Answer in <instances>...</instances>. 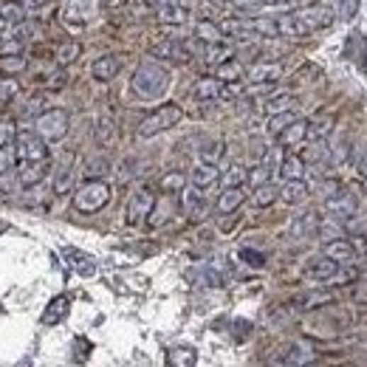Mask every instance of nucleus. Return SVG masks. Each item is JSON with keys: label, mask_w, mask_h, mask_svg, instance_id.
<instances>
[{"label": "nucleus", "mask_w": 367, "mask_h": 367, "mask_svg": "<svg viewBox=\"0 0 367 367\" xmlns=\"http://www.w3.org/2000/svg\"><path fill=\"white\" fill-rule=\"evenodd\" d=\"M150 54L159 60H173V62H189L192 60V48L181 43L179 37H164L162 43L150 45Z\"/></svg>", "instance_id": "6e6552de"}, {"label": "nucleus", "mask_w": 367, "mask_h": 367, "mask_svg": "<svg viewBox=\"0 0 367 367\" xmlns=\"http://www.w3.org/2000/svg\"><path fill=\"white\" fill-rule=\"evenodd\" d=\"M198 280H201L203 288H220V286H223V277H220L215 269H209V266H203V269L198 271Z\"/></svg>", "instance_id": "8fccbe9b"}, {"label": "nucleus", "mask_w": 367, "mask_h": 367, "mask_svg": "<svg viewBox=\"0 0 367 367\" xmlns=\"http://www.w3.org/2000/svg\"><path fill=\"white\" fill-rule=\"evenodd\" d=\"M294 14L305 23V28H308V31L328 28V26L334 23V9H331V6H325V3H311V6H303V9H297Z\"/></svg>", "instance_id": "1a4fd4ad"}, {"label": "nucleus", "mask_w": 367, "mask_h": 367, "mask_svg": "<svg viewBox=\"0 0 367 367\" xmlns=\"http://www.w3.org/2000/svg\"><path fill=\"white\" fill-rule=\"evenodd\" d=\"M218 179H220V170H218V164H209V162H198V164L192 167V173H189V184H195V186H201V189L212 186Z\"/></svg>", "instance_id": "c85d7f7f"}, {"label": "nucleus", "mask_w": 367, "mask_h": 367, "mask_svg": "<svg viewBox=\"0 0 367 367\" xmlns=\"http://www.w3.org/2000/svg\"><path fill=\"white\" fill-rule=\"evenodd\" d=\"M23 71H26L23 54H3L0 57V74H23Z\"/></svg>", "instance_id": "c03bdc74"}, {"label": "nucleus", "mask_w": 367, "mask_h": 367, "mask_svg": "<svg viewBox=\"0 0 367 367\" xmlns=\"http://www.w3.org/2000/svg\"><path fill=\"white\" fill-rule=\"evenodd\" d=\"M198 362V354L192 348H173L170 351V365H179V367H192Z\"/></svg>", "instance_id": "49530a36"}, {"label": "nucleus", "mask_w": 367, "mask_h": 367, "mask_svg": "<svg viewBox=\"0 0 367 367\" xmlns=\"http://www.w3.org/2000/svg\"><path fill=\"white\" fill-rule=\"evenodd\" d=\"M280 201L286 206H300L308 201V184L303 179H294V181H283L280 186Z\"/></svg>", "instance_id": "5701e85b"}, {"label": "nucleus", "mask_w": 367, "mask_h": 367, "mask_svg": "<svg viewBox=\"0 0 367 367\" xmlns=\"http://www.w3.org/2000/svg\"><path fill=\"white\" fill-rule=\"evenodd\" d=\"M111 201V186L102 179H85L82 186H77L74 192V209L82 215H96L99 209H105Z\"/></svg>", "instance_id": "f03ea898"}, {"label": "nucleus", "mask_w": 367, "mask_h": 367, "mask_svg": "<svg viewBox=\"0 0 367 367\" xmlns=\"http://www.w3.org/2000/svg\"><path fill=\"white\" fill-rule=\"evenodd\" d=\"M173 85V74L167 65H162L159 60H142L139 68L133 71V79H130V88L139 99H162Z\"/></svg>", "instance_id": "f257e3e1"}, {"label": "nucleus", "mask_w": 367, "mask_h": 367, "mask_svg": "<svg viewBox=\"0 0 367 367\" xmlns=\"http://www.w3.org/2000/svg\"><path fill=\"white\" fill-rule=\"evenodd\" d=\"M128 0H105V6H111V9H119V6H125Z\"/></svg>", "instance_id": "052dcab7"}, {"label": "nucleus", "mask_w": 367, "mask_h": 367, "mask_svg": "<svg viewBox=\"0 0 367 367\" xmlns=\"http://www.w3.org/2000/svg\"><path fill=\"white\" fill-rule=\"evenodd\" d=\"M68 128H71V116H68V111H62V108H48V111H43V113L34 119V130H37L48 145L62 142V139L68 136Z\"/></svg>", "instance_id": "20e7f679"}, {"label": "nucleus", "mask_w": 367, "mask_h": 367, "mask_svg": "<svg viewBox=\"0 0 367 367\" xmlns=\"http://www.w3.org/2000/svg\"><path fill=\"white\" fill-rule=\"evenodd\" d=\"M153 203H156V192H153V186H136L133 192H130V198H128V209H125V220L130 223V226H136V223H142L145 218H150V209H153Z\"/></svg>", "instance_id": "423d86ee"}, {"label": "nucleus", "mask_w": 367, "mask_h": 367, "mask_svg": "<svg viewBox=\"0 0 367 367\" xmlns=\"http://www.w3.org/2000/svg\"><path fill=\"white\" fill-rule=\"evenodd\" d=\"M48 176V162H17V181L23 186H37Z\"/></svg>", "instance_id": "dca6fc26"}, {"label": "nucleus", "mask_w": 367, "mask_h": 367, "mask_svg": "<svg viewBox=\"0 0 367 367\" xmlns=\"http://www.w3.org/2000/svg\"><path fill=\"white\" fill-rule=\"evenodd\" d=\"M65 257L71 260V269L79 274V277H94L96 274V260L79 249H65Z\"/></svg>", "instance_id": "c756f323"}, {"label": "nucleus", "mask_w": 367, "mask_h": 367, "mask_svg": "<svg viewBox=\"0 0 367 367\" xmlns=\"http://www.w3.org/2000/svg\"><path fill=\"white\" fill-rule=\"evenodd\" d=\"M6 229H9V223H6V220H0V235H3Z\"/></svg>", "instance_id": "0e129e2a"}, {"label": "nucleus", "mask_w": 367, "mask_h": 367, "mask_svg": "<svg viewBox=\"0 0 367 367\" xmlns=\"http://www.w3.org/2000/svg\"><path fill=\"white\" fill-rule=\"evenodd\" d=\"M334 300H337V297H334V291L314 288V291L297 294V297L291 300V305H294V308H300V311H317V308H325V305H331Z\"/></svg>", "instance_id": "4468645a"}, {"label": "nucleus", "mask_w": 367, "mask_h": 367, "mask_svg": "<svg viewBox=\"0 0 367 367\" xmlns=\"http://www.w3.org/2000/svg\"><path fill=\"white\" fill-rule=\"evenodd\" d=\"M356 252H362V254H367V232H359V237H356Z\"/></svg>", "instance_id": "13d9d810"}, {"label": "nucleus", "mask_w": 367, "mask_h": 367, "mask_svg": "<svg viewBox=\"0 0 367 367\" xmlns=\"http://www.w3.org/2000/svg\"><path fill=\"white\" fill-rule=\"evenodd\" d=\"M6 31H9V23H6L3 17H0V34H6Z\"/></svg>", "instance_id": "680f3d73"}, {"label": "nucleus", "mask_w": 367, "mask_h": 367, "mask_svg": "<svg viewBox=\"0 0 367 367\" xmlns=\"http://www.w3.org/2000/svg\"><path fill=\"white\" fill-rule=\"evenodd\" d=\"M280 77H283L280 62H254L252 68H246L249 85H269V82H277Z\"/></svg>", "instance_id": "ddd939ff"}, {"label": "nucleus", "mask_w": 367, "mask_h": 367, "mask_svg": "<svg viewBox=\"0 0 367 367\" xmlns=\"http://www.w3.org/2000/svg\"><path fill=\"white\" fill-rule=\"evenodd\" d=\"M303 173H305V162H303L300 156H283V162H280V167H277V176H280L283 181L303 179Z\"/></svg>", "instance_id": "473e14b6"}, {"label": "nucleus", "mask_w": 367, "mask_h": 367, "mask_svg": "<svg viewBox=\"0 0 367 367\" xmlns=\"http://www.w3.org/2000/svg\"><path fill=\"white\" fill-rule=\"evenodd\" d=\"M96 14V0H68L65 3V20L71 23H88Z\"/></svg>", "instance_id": "cd10ccee"}, {"label": "nucleus", "mask_w": 367, "mask_h": 367, "mask_svg": "<svg viewBox=\"0 0 367 367\" xmlns=\"http://www.w3.org/2000/svg\"><path fill=\"white\" fill-rule=\"evenodd\" d=\"M334 130V119L328 116H320L314 122H308V142H317V139H328V133Z\"/></svg>", "instance_id": "ea45409f"}, {"label": "nucleus", "mask_w": 367, "mask_h": 367, "mask_svg": "<svg viewBox=\"0 0 367 367\" xmlns=\"http://www.w3.org/2000/svg\"><path fill=\"white\" fill-rule=\"evenodd\" d=\"M308 139V119H294L286 130H280L277 133V142H280V147H297L300 142H305Z\"/></svg>", "instance_id": "6ab92c4d"}, {"label": "nucleus", "mask_w": 367, "mask_h": 367, "mask_svg": "<svg viewBox=\"0 0 367 367\" xmlns=\"http://www.w3.org/2000/svg\"><path fill=\"white\" fill-rule=\"evenodd\" d=\"M325 212L331 215L328 220H348V218H356V212H359V195H356V192H337V195L325 198Z\"/></svg>", "instance_id": "0eeeda50"}, {"label": "nucleus", "mask_w": 367, "mask_h": 367, "mask_svg": "<svg viewBox=\"0 0 367 367\" xmlns=\"http://www.w3.org/2000/svg\"><path fill=\"white\" fill-rule=\"evenodd\" d=\"M314 232H320V218H317L314 209H311V212H300V215L291 218V223H288V237H291V240H308Z\"/></svg>", "instance_id": "f8f14e48"}, {"label": "nucleus", "mask_w": 367, "mask_h": 367, "mask_svg": "<svg viewBox=\"0 0 367 367\" xmlns=\"http://www.w3.org/2000/svg\"><path fill=\"white\" fill-rule=\"evenodd\" d=\"M14 147H17V162H48V142L37 130L17 128Z\"/></svg>", "instance_id": "39448f33"}, {"label": "nucleus", "mask_w": 367, "mask_h": 367, "mask_svg": "<svg viewBox=\"0 0 367 367\" xmlns=\"http://www.w3.org/2000/svg\"><path fill=\"white\" fill-rule=\"evenodd\" d=\"M243 201H246L243 184H237V186H223V192H220V198H218V212H220V215H232V212H237V209L243 206Z\"/></svg>", "instance_id": "aec40b11"}, {"label": "nucleus", "mask_w": 367, "mask_h": 367, "mask_svg": "<svg viewBox=\"0 0 367 367\" xmlns=\"http://www.w3.org/2000/svg\"><path fill=\"white\" fill-rule=\"evenodd\" d=\"M356 170H359V176H362V179H367V150L356 159Z\"/></svg>", "instance_id": "4d7b16f0"}, {"label": "nucleus", "mask_w": 367, "mask_h": 367, "mask_svg": "<svg viewBox=\"0 0 367 367\" xmlns=\"http://www.w3.org/2000/svg\"><path fill=\"white\" fill-rule=\"evenodd\" d=\"M249 181V170L240 164V162H235L226 173H223V186H237V184H246Z\"/></svg>", "instance_id": "a18cd8bd"}, {"label": "nucleus", "mask_w": 367, "mask_h": 367, "mask_svg": "<svg viewBox=\"0 0 367 367\" xmlns=\"http://www.w3.org/2000/svg\"><path fill=\"white\" fill-rule=\"evenodd\" d=\"M184 186H186V176H184V173H167V176L162 179V189H164L167 195L181 192Z\"/></svg>", "instance_id": "de8ad7c7"}, {"label": "nucleus", "mask_w": 367, "mask_h": 367, "mask_svg": "<svg viewBox=\"0 0 367 367\" xmlns=\"http://www.w3.org/2000/svg\"><path fill=\"white\" fill-rule=\"evenodd\" d=\"M68 311H71V300L65 297V294H60V297H54L48 305H45V311H43V325H60L65 317H68Z\"/></svg>", "instance_id": "393cba45"}, {"label": "nucleus", "mask_w": 367, "mask_h": 367, "mask_svg": "<svg viewBox=\"0 0 367 367\" xmlns=\"http://www.w3.org/2000/svg\"><path fill=\"white\" fill-rule=\"evenodd\" d=\"M243 74H246V71H243V65H240L237 60H226V62L218 65V74H215V77H218L220 82H237V79H243Z\"/></svg>", "instance_id": "c9c22d12"}, {"label": "nucleus", "mask_w": 367, "mask_h": 367, "mask_svg": "<svg viewBox=\"0 0 367 367\" xmlns=\"http://www.w3.org/2000/svg\"><path fill=\"white\" fill-rule=\"evenodd\" d=\"M156 11H159L156 17H159L162 26H184V23H186V14H189L179 0H167V3H162Z\"/></svg>", "instance_id": "a878e982"}, {"label": "nucleus", "mask_w": 367, "mask_h": 367, "mask_svg": "<svg viewBox=\"0 0 367 367\" xmlns=\"http://www.w3.org/2000/svg\"><path fill=\"white\" fill-rule=\"evenodd\" d=\"M94 136H96L99 147H113L116 145V122L111 116H99L96 128H94Z\"/></svg>", "instance_id": "2f4dec72"}, {"label": "nucleus", "mask_w": 367, "mask_h": 367, "mask_svg": "<svg viewBox=\"0 0 367 367\" xmlns=\"http://www.w3.org/2000/svg\"><path fill=\"white\" fill-rule=\"evenodd\" d=\"M314 359H317L314 348H311L308 342L297 339V342H291V345L283 351V356H280L277 362H283V365H308V362H314Z\"/></svg>", "instance_id": "f3484780"}, {"label": "nucleus", "mask_w": 367, "mask_h": 367, "mask_svg": "<svg viewBox=\"0 0 367 367\" xmlns=\"http://www.w3.org/2000/svg\"><path fill=\"white\" fill-rule=\"evenodd\" d=\"M195 37H198V43H203V45H209V43H220V40H226V34H223V28H220V23H212V20H198L195 23Z\"/></svg>", "instance_id": "7c9ffc66"}, {"label": "nucleus", "mask_w": 367, "mask_h": 367, "mask_svg": "<svg viewBox=\"0 0 367 367\" xmlns=\"http://www.w3.org/2000/svg\"><path fill=\"white\" fill-rule=\"evenodd\" d=\"M294 119H297V108H294V111H283V113H271V119H269V128H266V130H269L271 136H277V133H280V130H286Z\"/></svg>", "instance_id": "79ce46f5"}, {"label": "nucleus", "mask_w": 367, "mask_h": 367, "mask_svg": "<svg viewBox=\"0 0 367 367\" xmlns=\"http://www.w3.org/2000/svg\"><path fill=\"white\" fill-rule=\"evenodd\" d=\"M74 156H65L57 167H54V195H68L74 189Z\"/></svg>", "instance_id": "2eb2a0df"}, {"label": "nucleus", "mask_w": 367, "mask_h": 367, "mask_svg": "<svg viewBox=\"0 0 367 367\" xmlns=\"http://www.w3.org/2000/svg\"><path fill=\"white\" fill-rule=\"evenodd\" d=\"M201 57H203V62H209V65H220V62H226V60H232V57H235V45H232L229 40L209 43V45H203Z\"/></svg>", "instance_id": "bb28decb"}, {"label": "nucleus", "mask_w": 367, "mask_h": 367, "mask_svg": "<svg viewBox=\"0 0 367 367\" xmlns=\"http://www.w3.org/2000/svg\"><path fill=\"white\" fill-rule=\"evenodd\" d=\"M0 17H3L9 26H14V23L28 20V9H26L23 3H14V0H0Z\"/></svg>", "instance_id": "f704fd0d"}, {"label": "nucleus", "mask_w": 367, "mask_h": 367, "mask_svg": "<svg viewBox=\"0 0 367 367\" xmlns=\"http://www.w3.org/2000/svg\"><path fill=\"white\" fill-rule=\"evenodd\" d=\"M147 3H150V6H156V9H159V6H162V3H167V0H147Z\"/></svg>", "instance_id": "e2e57ef3"}, {"label": "nucleus", "mask_w": 367, "mask_h": 367, "mask_svg": "<svg viewBox=\"0 0 367 367\" xmlns=\"http://www.w3.org/2000/svg\"><path fill=\"white\" fill-rule=\"evenodd\" d=\"M181 203H184V212L189 215V220H201L206 215V206H209L203 189L195 186V184H189V186L181 189Z\"/></svg>", "instance_id": "9b49d317"}, {"label": "nucleus", "mask_w": 367, "mask_h": 367, "mask_svg": "<svg viewBox=\"0 0 367 367\" xmlns=\"http://www.w3.org/2000/svg\"><path fill=\"white\" fill-rule=\"evenodd\" d=\"M79 51H82V48H79V43H77V40H68V43H62V45L57 48V65H60V68L71 65V62L79 57Z\"/></svg>", "instance_id": "a19ab883"}, {"label": "nucleus", "mask_w": 367, "mask_h": 367, "mask_svg": "<svg viewBox=\"0 0 367 367\" xmlns=\"http://www.w3.org/2000/svg\"><path fill=\"white\" fill-rule=\"evenodd\" d=\"M277 198H280V186H274L271 181L257 184V186H254V192H252V203H254V206H260V209H263V206H271Z\"/></svg>", "instance_id": "72a5a7b5"}, {"label": "nucleus", "mask_w": 367, "mask_h": 367, "mask_svg": "<svg viewBox=\"0 0 367 367\" xmlns=\"http://www.w3.org/2000/svg\"><path fill=\"white\" fill-rule=\"evenodd\" d=\"M170 215H173V201H170V198H162V201L156 198V203H153V209H150V226L167 223Z\"/></svg>", "instance_id": "4c0bfd02"}, {"label": "nucleus", "mask_w": 367, "mask_h": 367, "mask_svg": "<svg viewBox=\"0 0 367 367\" xmlns=\"http://www.w3.org/2000/svg\"><path fill=\"white\" fill-rule=\"evenodd\" d=\"M271 176H277V170H274V167H269L266 162H260V164H257V167H254V170L249 173V181L257 186V184L271 181Z\"/></svg>", "instance_id": "3c124183"}, {"label": "nucleus", "mask_w": 367, "mask_h": 367, "mask_svg": "<svg viewBox=\"0 0 367 367\" xmlns=\"http://www.w3.org/2000/svg\"><path fill=\"white\" fill-rule=\"evenodd\" d=\"M223 156V142L215 139V142H206L201 150H198V162H209V164H218Z\"/></svg>", "instance_id": "37998d69"}, {"label": "nucleus", "mask_w": 367, "mask_h": 367, "mask_svg": "<svg viewBox=\"0 0 367 367\" xmlns=\"http://www.w3.org/2000/svg\"><path fill=\"white\" fill-rule=\"evenodd\" d=\"M14 94H17V85H14V82H6V79H0V108H3V105H9Z\"/></svg>", "instance_id": "5fc2aeb1"}, {"label": "nucleus", "mask_w": 367, "mask_h": 367, "mask_svg": "<svg viewBox=\"0 0 367 367\" xmlns=\"http://www.w3.org/2000/svg\"><path fill=\"white\" fill-rule=\"evenodd\" d=\"M220 91H223V82L218 77H201L192 85V96L198 102H215V99H220Z\"/></svg>", "instance_id": "412c9836"}, {"label": "nucleus", "mask_w": 367, "mask_h": 367, "mask_svg": "<svg viewBox=\"0 0 367 367\" xmlns=\"http://www.w3.org/2000/svg\"><path fill=\"white\" fill-rule=\"evenodd\" d=\"M179 3H181V6H184V9H186V11H192V9H195V6L201 3V0H179Z\"/></svg>", "instance_id": "bf43d9fd"}, {"label": "nucleus", "mask_w": 367, "mask_h": 367, "mask_svg": "<svg viewBox=\"0 0 367 367\" xmlns=\"http://www.w3.org/2000/svg\"><path fill=\"white\" fill-rule=\"evenodd\" d=\"M339 269H342V263L339 260H331V257H317V260H311L308 266H305V277L308 280H314V283H331L337 274H339Z\"/></svg>", "instance_id": "9d476101"}, {"label": "nucleus", "mask_w": 367, "mask_h": 367, "mask_svg": "<svg viewBox=\"0 0 367 367\" xmlns=\"http://www.w3.org/2000/svg\"><path fill=\"white\" fill-rule=\"evenodd\" d=\"M356 11H359V0H339L337 3V14H339V20H354L356 17Z\"/></svg>", "instance_id": "864d4df0"}, {"label": "nucleus", "mask_w": 367, "mask_h": 367, "mask_svg": "<svg viewBox=\"0 0 367 367\" xmlns=\"http://www.w3.org/2000/svg\"><path fill=\"white\" fill-rule=\"evenodd\" d=\"M300 105V99L294 96V94H283V96H271L269 102H266V113L271 116V113H283V111H294Z\"/></svg>", "instance_id": "e433bc0d"}, {"label": "nucleus", "mask_w": 367, "mask_h": 367, "mask_svg": "<svg viewBox=\"0 0 367 367\" xmlns=\"http://www.w3.org/2000/svg\"><path fill=\"white\" fill-rule=\"evenodd\" d=\"M108 170H111V162L108 159H91L85 164V179H102Z\"/></svg>", "instance_id": "09e8293b"}, {"label": "nucleus", "mask_w": 367, "mask_h": 367, "mask_svg": "<svg viewBox=\"0 0 367 367\" xmlns=\"http://www.w3.org/2000/svg\"><path fill=\"white\" fill-rule=\"evenodd\" d=\"M237 257H240L246 266H252V269H263V266H266V254H263V252H254V249H240Z\"/></svg>", "instance_id": "603ef678"}, {"label": "nucleus", "mask_w": 367, "mask_h": 367, "mask_svg": "<svg viewBox=\"0 0 367 367\" xmlns=\"http://www.w3.org/2000/svg\"><path fill=\"white\" fill-rule=\"evenodd\" d=\"M181 119H184L181 105H162V108H156L150 116H145V119L139 122L136 136H139V139H153V136L167 133L170 128H176Z\"/></svg>", "instance_id": "7ed1b4c3"}, {"label": "nucleus", "mask_w": 367, "mask_h": 367, "mask_svg": "<svg viewBox=\"0 0 367 367\" xmlns=\"http://www.w3.org/2000/svg\"><path fill=\"white\" fill-rule=\"evenodd\" d=\"M322 254H325V257H331V260L348 263V260H354V254H356V246H354L351 240H345V237H331V240H325V246H322Z\"/></svg>", "instance_id": "4be33fe9"}, {"label": "nucleus", "mask_w": 367, "mask_h": 367, "mask_svg": "<svg viewBox=\"0 0 367 367\" xmlns=\"http://www.w3.org/2000/svg\"><path fill=\"white\" fill-rule=\"evenodd\" d=\"M119 71H122V60L116 54H105V57L94 60V65H91V74L96 82H111Z\"/></svg>", "instance_id": "a211bd4d"}, {"label": "nucleus", "mask_w": 367, "mask_h": 367, "mask_svg": "<svg viewBox=\"0 0 367 367\" xmlns=\"http://www.w3.org/2000/svg\"><path fill=\"white\" fill-rule=\"evenodd\" d=\"M277 20V31H280V37H291V40H300V37H308L311 31L305 28V23L291 11V14H280V17H274Z\"/></svg>", "instance_id": "b1692460"}, {"label": "nucleus", "mask_w": 367, "mask_h": 367, "mask_svg": "<svg viewBox=\"0 0 367 367\" xmlns=\"http://www.w3.org/2000/svg\"><path fill=\"white\" fill-rule=\"evenodd\" d=\"M65 79H68V77H65V71H57V74H51V77H48V88H62V85H65Z\"/></svg>", "instance_id": "6e6d98bb"}, {"label": "nucleus", "mask_w": 367, "mask_h": 367, "mask_svg": "<svg viewBox=\"0 0 367 367\" xmlns=\"http://www.w3.org/2000/svg\"><path fill=\"white\" fill-rule=\"evenodd\" d=\"M17 164V147L14 142H0V176H9Z\"/></svg>", "instance_id": "58836bf2"}]
</instances>
